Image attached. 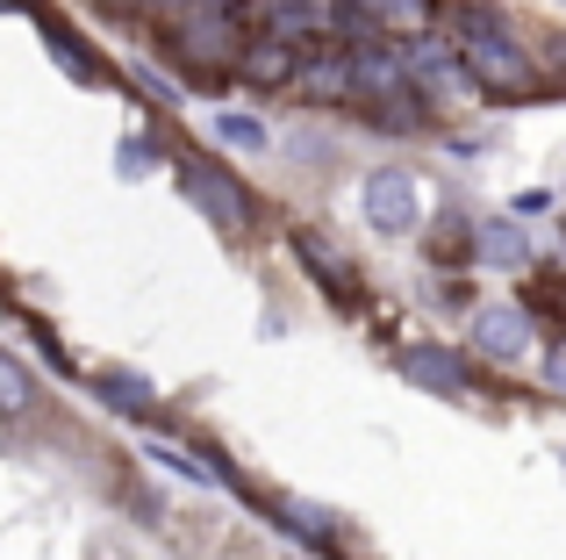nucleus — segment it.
Instances as JSON below:
<instances>
[{
    "instance_id": "19",
    "label": "nucleus",
    "mask_w": 566,
    "mask_h": 560,
    "mask_svg": "<svg viewBox=\"0 0 566 560\" xmlns=\"http://www.w3.org/2000/svg\"><path fill=\"white\" fill-rule=\"evenodd\" d=\"M559 8H566V0H559Z\"/></svg>"
},
{
    "instance_id": "11",
    "label": "nucleus",
    "mask_w": 566,
    "mask_h": 560,
    "mask_svg": "<svg viewBox=\"0 0 566 560\" xmlns=\"http://www.w3.org/2000/svg\"><path fill=\"white\" fill-rule=\"evenodd\" d=\"M294 252H302L308 267H316L323 288H337V294H345V288H359V267H352V259L337 252V245H323L316 230H294Z\"/></svg>"
},
{
    "instance_id": "3",
    "label": "nucleus",
    "mask_w": 566,
    "mask_h": 560,
    "mask_svg": "<svg viewBox=\"0 0 566 560\" xmlns=\"http://www.w3.org/2000/svg\"><path fill=\"white\" fill-rule=\"evenodd\" d=\"M359 216L380 238H416L423 230V180L409 166H374L359 180Z\"/></svg>"
},
{
    "instance_id": "6",
    "label": "nucleus",
    "mask_w": 566,
    "mask_h": 560,
    "mask_svg": "<svg viewBox=\"0 0 566 560\" xmlns=\"http://www.w3.org/2000/svg\"><path fill=\"white\" fill-rule=\"evenodd\" d=\"M302 65H308L302 43L273 37V29H251V37H244V58H237V80H244L251 94H294Z\"/></svg>"
},
{
    "instance_id": "18",
    "label": "nucleus",
    "mask_w": 566,
    "mask_h": 560,
    "mask_svg": "<svg viewBox=\"0 0 566 560\" xmlns=\"http://www.w3.org/2000/svg\"><path fill=\"white\" fill-rule=\"evenodd\" d=\"M14 8H22V0H0V14H14Z\"/></svg>"
},
{
    "instance_id": "7",
    "label": "nucleus",
    "mask_w": 566,
    "mask_h": 560,
    "mask_svg": "<svg viewBox=\"0 0 566 560\" xmlns=\"http://www.w3.org/2000/svg\"><path fill=\"white\" fill-rule=\"evenodd\" d=\"M259 29L316 51V43H331V0H259Z\"/></svg>"
},
{
    "instance_id": "9",
    "label": "nucleus",
    "mask_w": 566,
    "mask_h": 560,
    "mask_svg": "<svg viewBox=\"0 0 566 560\" xmlns=\"http://www.w3.org/2000/svg\"><path fill=\"white\" fill-rule=\"evenodd\" d=\"M43 409V381L29 360H14V352H0V417L8 424H29Z\"/></svg>"
},
{
    "instance_id": "10",
    "label": "nucleus",
    "mask_w": 566,
    "mask_h": 560,
    "mask_svg": "<svg viewBox=\"0 0 566 560\" xmlns=\"http://www.w3.org/2000/svg\"><path fill=\"white\" fill-rule=\"evenodd\" d=\"M43 43H51V58H57V72H72L80 86H101L108 80V65H101L94 51H86V37H72V29H57V22H43Z\"/></svg>"
},
{
    "instance_id": "13",
    "label": "nucleus",
    "mask_w": 566,
    "mask_h": 560,
    "mask_svg": "<svg viewBox=\"0 0 566 560\" xmlns=\"http://www.w3.org/2000/svg\"><path fill=\"white\" fill-rule=\"evenodd\" d=\"M101 395H108L115 409H129V417H151V409H158V388L144 374H123V366H108V374H101Z\"/></svg>"
},
{
    "instance_id": "1",
    "label": "nucleus",
    "mask_w": 566,
    "mask_h": 560,
    "mask_svg": "<svg viewBox=\"0 0 566 560\" xmlns=\"http://www.w3.org/2000/svg\"><path fill=\"white\" fill-rule=\"evenodd\" d=\"M444 22H452V43H459V58H467V72H473L481 94L516 101V94H545V86H553L545 80V58L531 51V37L495 8V0H452Z\"/></svg>"
},
{
    "instance_id": "12",
    "label": "nucleus",
    "mask_w": 566,
    "mask_h": 560,
    "mask_svg": "<svg viewBox=\"0 0 566 560\" xmlns=\"http://www.w3.org/2000/svg\"><path fill=\"white\" fill-rule=\"evenodd\" d=\"M158 166H172V158L151 129H129V137L115 144V173H123V180H144V173H158Z\"/></svg>"
},
{
    "instance_id": "5",
    "label": "nucleus",
    "mask_w": 566,
    "mask_h": 560,
    "mask_svg": "<svg viewBox=\"0 0 566 560\" xmlns=\"http://www.w3.org/2000/svg\"><path fill=\"white\" fill-rule=\"evenodd\" d=\"M395 374L409 381V388L423 395H444V403H459V395H473V360L452 345H438V338H416V345L395 352Z\"/></svg>"
},
{
    "instance_id": "14",
    "label": "nucleus",
    "mask_w": 566,
    "mask_h": 560,
    "mask_svg": "<svg viewBox=\"0 0 566 560\" xmlns=\"http://www.w3.org/2000/svg\"><path fill=\"white\" fill-rule=\"evenodd\" d=\"M280 525H287L294 539H308V547H331V539H337V525H331L323 504H280Z\"/></svg>"
},
{
    "instance_id": "8",
    "label": "nucleus",
    "mask_w": 566,
    "mask_h": 560,
    "mask_svg": "<svg viewBox=\"0 0 566 560\" xmlns=\"http://www.w3.org/2000/svg\"><path fill=\"white\" fill-rule=\"evenodd\" d=\"M473 267L524 273L531 267V230L516 224V216H481V224H473Z\"/></svg>"
},
{
    "instance_id": "17",
    "label": "nucleus",
    "mask_w": 566,
    "mask_h": 560,
    "mask_svg": "<svg viewBox=\"0 0 566 560\" xmlns=\"http://www.w3.org/2000/svg\"><path fill=\"white\" fill-rule=\"evenodd\" d=\"M545 381H553V388L566 395V338H559V345H553V352H545Z\"/></svg>"
},
{
    "instance_id": "2",
    "label": "nucleus",
    "mask_w": 566,
    "mask_h": 560,
    "mask_svg": "<svg viewBox=\"0 0 566 560\" xmlns=\"http://www.w3.org/2000/svg\"><path fill=\"white\" fill-rule=\"evenodd\" d=\"M172 180H180V195H187L216 230H230V238H244V230L265 224V201L251 195V187L237 180V166H222V158L187 152V144H180V152H172Z\"/></svg>"
},
{
    "instance_id": "15",
    "label": "nucleus",
    "mask_w": 566,
    "mask_h": 560,
    "mask_svg": "<svg viewBox=\"0 0 566 560\" xmlns=\"http://www.w3.org/2000/svg\"><path fill=\"white\" fill-rule=\"evenodd\" d=\"M216 137H222V144H237V152H265V144H273L259 115H230V108L216 115Z\"/></svg>"
},
{
    "instance_id": "16",
    "label": "nucleus",
    "mask_w": 566,
    "mask_h": 560,
    "mask_svg": "<svg viewBox=\"0 0 566 560\" xmlns=\"http://www.w3.org/2000/svg\"><path fill=\"white\" fill-rule=\"evenodd\" d=\"M137 8H144V14H151V22H158V29H166V22H172V14H187V8H193V0H137Z\"/></svg>"
},
{
    "instance_id": "4",
    "label": "nucleus",
    "mask_w": 566,
    "mask_h": 560,
    "mask_svg": "<svg viewBox=\"0 0 566 560\" xmlns=\"http://www.w3.org/2000/svg\"><path fill=\"white\" fill-rule=\"evenodd\" d=\"M531 345H538V317L524 302H473L467 309V352L495 366H524Z\"/></svg>"
}]
</instances>
